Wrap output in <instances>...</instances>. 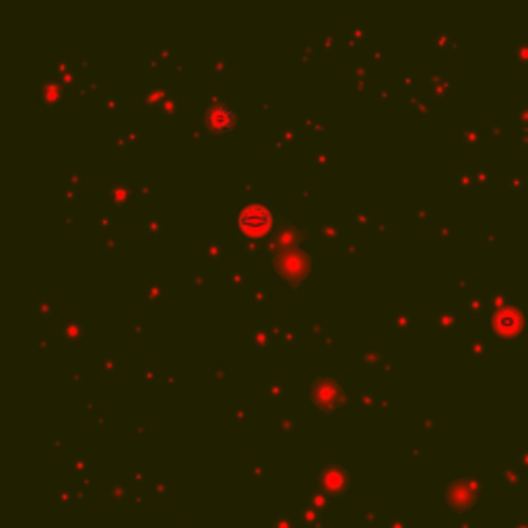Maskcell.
I'll list each match as a JSON object with an SVG mask.
<instances>
[{
	"label": "cell",
	"instance_id": "cell-1",
	"mask_svg": "<svg viewBox=\"0 0 528 528\" xmlns=\"http://www.w3.org/2000/svg\"><path fill=\"white\" fill-rule=\"evenodd\" d=\"M240 227L244 229V233H248V236H262L271 227V212L264 205L252 203L240 212Z\"/></svg>",
	"mask_w": 528,
	"mask_h": 528
},
{
	"label": "cell",
	"instance_id": "cell-2",
	"mask_svg": "<svg viewBox=\"0 0 528 528\" xmlns=\"http://www.w3.org/2000/svg\"><path fill=\"white\" fill-rule=\"evenodd\" d=\"M207 118H209L211 126L221 128V122H219V120H223V124L227 126V124H229V120H233V111H231L227 106H221V104H219V106H212L211 109H209Z\"/></svg>",
	"mask_w": 528,
	"mask_h": 528
}]
</instances>
